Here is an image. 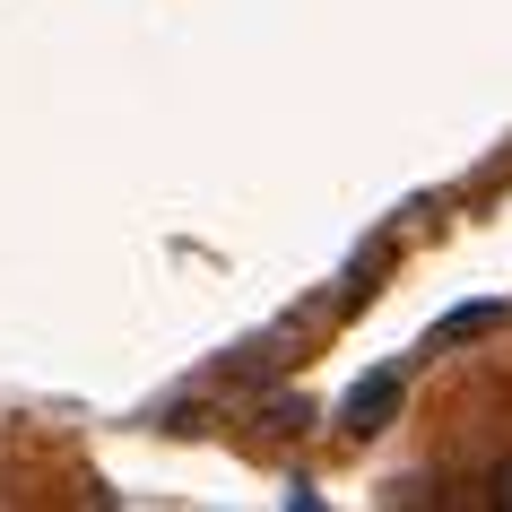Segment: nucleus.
Listing matches in <instances>:
<instances>
[{"label": "nucleus", "mask_w": 512, "mask_h": 512, "mask_svg": "<svg viewBox=\"0 0 512 512\" xmlns=\"http://www.w3.org/2000/svg\"><path fill=\"white\" fill-rule=\"evenodd\" d=\"M486 504H495V512H512V452L495 460V469H486Z\"/></svg>", "instance_id": "20e7f679"}, {"label": "nucleus", "mask_w": 512, "mask_h": 512, "mask_svg": "<svg viewBox=\"0 0 512 512\" xmlns=\"http://www.w3.org/2000/svg\"><path fill=\"white\" fill-rule=\"evenodd\" d=\"M400 400H408V374H400V365H374V374H365L348 400H339V426L365 443V434H382L391 417H400Z\"/></svg>", "instance_id": "f257e3e1"}, {"label": "nucleus", "mask_w": 512, "mask_h": 512, "mask_svg": "<svg viewBox=\"0 0 512 512\" xmlns=\"http://www.w3.org/2000/svg\"><path fill=\"white\" fill-rule=\"evenodd\" d=\"M504 322V304H460L452 322H434V348H452V339H478V330Z\"/></svg>", "instance_id": "f03ea898"}, {"label": "nucleus", "mask_w": 512, "mask_h": 512, "mask_svg": "<svg viewBox=\"0 0 512 512\" xmlns=\"http://www.w3.org/2000/svg\"><path fill=\"white\" fill-rule=\"evenodd\" d=\"M304 417H313L304 400H270V408H261V426H270V434H304Z\"/></svg>", "instance_id": "7ed1b4c3"}]
</instances>
